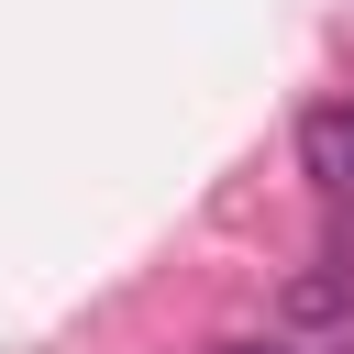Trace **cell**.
I'll list each match as a JSON object with an SVG mask.
<instances>
[{"label": "cell", "instance_id": "cell-1", "mask_svg": "<svg viewBox=\"0 0 354 354\" xmlns=\"http://www.w3.org/2000/svg\"><path fill=\"white\" fill-rule=\"evenodd\" d=\"M299 166H310V188L354 199V100H321V111L299 122Z\"/></svg>", "mask_w": 354, "mask_h": 354}, {"label": "cell", "instance_id": "cell-2", "mask_svg": "<svg viewBox=\"0 0 354 354\" xmlns=\"http://www.w3.org/2000/svg\"><path fill=\"white\" fill-rule=\"evenodd\" d=\"M343 299H354V277H299L288 288V321H332Z\"/></svg>", "mask_w": 354, "mask_h": 354}, {"label": "cell", "instance_id": "cell-3", "mask_svg": "<svg viewBox=\"0 0 354 354\" xmlns=\"http://www.w3.org/2000/svg\"><path fill=\"white\" fill-rule=\"evenodd\" d=\"M210 354H288V343H210Z\"/></svg>", "mask_w": 354, "mask_h": 354}]
</instances>
